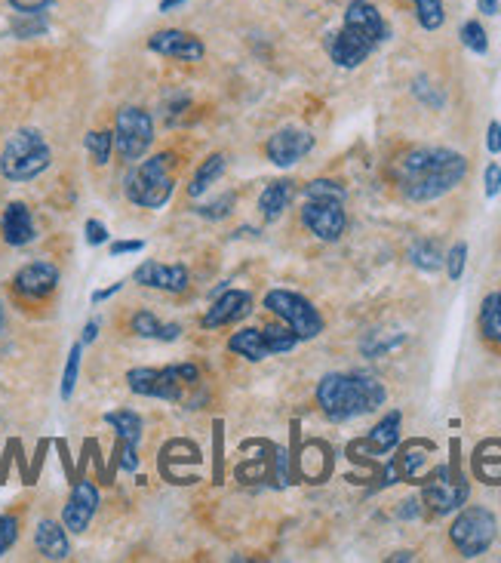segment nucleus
I'll use <instances>...</instances> for the list:
<instances>
[{
  "mask_svg": "<svg viewBox=\"0 0 501 563\" xmlns=\"http://www.w3.org/2000/svg\"><path fill=\"white\" fill-rule=\"evenodd\" d=\"M465 176L468 160L452 148H412L394 167L397 188L412 204H431V200L449 194Z\"/></svg>",
  "mask_w": 501,
  "mask_h": 563,
  "instance_id": "1",
  "label": "nucleus"
},
{
  "mask_svg": "<svg viewBox=\"0 0 501 563\" xmlns=\"http://www.w3.org/2000/svg\"><path fill=\"white\" fill-rule=\"evenodd\" d=\"M385 385L366 373H329L317 385V404L329 422H351L385 404Z\"/></svg>",
  "mask_w": 501,
  "mask_h": 563,
  "instance_id": "2",
  "label": "nucleus"
},
{
  "mask_svg": "<svg viewBox=\"0 0 501 563\" xmlns=\"http://www.w3.org/2000/svg\"><path fill=\"white\" fill-rule=\"evenodd\" d=\"M176 191V154H154L148 160H136L133 170L123 179V194L130 204L142 210H160L170 204Z\"/></svg>",
  "mask_w": 501,
  "mask_h": 563,
  "instance_id": "3",
  "label": "nucleus"
},
{
  "mask_svg": "<svg viewBox=\"0 0 501 563\" xmlns=\"http://www.w3.org/2000/svg\"><path fill=\"white\" fill-rule=\"evenodd\" d=\"M53 164V151L40 130H16L4 151H0V176L10 182H31L47 173Z\"/></svg>",
  "mask_w": 501,
  "mask_h": 563,
  "instance_id": "4",
  "label": "nucleus"
},
{
  "mask_svg": "<svg viewBox=\"0 0 501 563\" xmlns=\"http://www.w3.org/2000/svg\"><path fill=\"white\" fill-rule=\"evenodd\" d=\"M130 391L154 400H182L191 388L200 385V367L197 364H170L163 370L139 367L127 373Z\"/></svg>",
  "mask_w": 501,
  "mask_h": 563,
  "instance_id": "5",
  "label": "nucleus"
},
{
  "mask_svg": "<svg viewBox=\"0 0 501 563\" xmlns=\"http://www.w3.org/2000/svg\"><path fill=\"white\" fill-rule=\"evenodd\" d=\"M265 308L280 317V324H286L292 333L299 336V342L317 339L323 333V317L320 311L299 293H289V290H271L265 296Z\"/></svg>",
  "mask_w": 501,
  "mask_h": 563,
  "instance_id": "6",
  "label": "nucleus"
},
{
  "mask_svg": "<svg viewBox=\"0 0 501 563\" xmlns=\"http://www.w3.org/2000/svg\"><path fill=\"white\" fill-rule=\"evenodd\" d=\"M154 142V120L148 111L136 108V105H127L120 108L117 117H114V148L123 160H130V164H136V160H142L148 154Z\"/></svg>",
  "mask_w": 501,
  "mask_h": 563,
  "instance_id": "7",
  "label": "nucleus"
},
{
  "mask_svg": "<svg viewBox=\"0 0 501 563\" xmlns=\"http://www.w3.org/2000/svg\"><path fill=\"white\" fill-rule=\"evenodd\" d=\"M449 539L462 557H480L489 551L495 539V517L486 508H465L452 520Z\"/></svg>",
  "mask_w": 501,
  "mask_h": 563,
  "instance_id": "8",
  "label": "nucleus"
},
{
  "mask_svg": "<svg viewBox=\"0 0 501 563\" xmlns=\"http://www.w3.org/2000/svg\"><path fill=\"white\" fill-rule=\"evenodd\" d=\"M468 502V480L458 474V468H437L431 484H425V505L434 514H449Z\"/></svg>",
  "mask_w": 501,
  "mask_h": 563,
  "instance_id": "9",
  "label": "nucleus"
},
{
  "mask_svg": "<svg viewBox=\"0 0 501 563\" xmlns=\"http://www.w3.org/2000/svg\"><path fill=\"white\" fill-rule=\"evenodd\" d=\"M302 225L332 244V240H339L348 228V216H345V204H336V200H308L302 207Z\"/></svg>",
  "mask_w": 501,
  "mask_h": 563,
  "instance_id": "10",
  "label": "nucleus"
},
{
  "mask_svg": "<svg viewBox=\"0 0 501 563\" xmlns=\"http://www.w3.org/2000/svg\"><path fill=\"white\" fill-rule=\"evenodd\" d=\"M99 511V490L93 480L80 477L74 480V490H71V499L65 502V511H62V524L65 530L71 533H87L93 517Z\"/></svg>",
  "mask_w": 501,
  "mask_h": 563,
  "instance_id": "11",
  "label": "nucleus"
},
{
  "mask_svg": "<svg viewBox=\"0 0 501 563\" xmlns=\"http://www.w3.org/2000/svg\"><path fill=\"white\" fill-rule=\"evenodd\" d=\"M59 277L62 274H59V268L53 262H31V265H25V268L16 271L13 290L22 299H28V302H44V299H50L56 293Z\"/></svg>",
  "mask_w": 501,
  "mask_h": 563,
  "instance_id": "12",
  "label": "nucleus"
},
{
  "mask_svg": "<svg viewBox=\"0 0 501 563\" xmlns=\"http://www.w3.org/2000/svg\"><path fill=\"white\" fill-rule=\"evenodd\" d=\"M311 148H314V136L296 127H286L265 142V154L274 167H296L302 157L311 154Z\"/></svg>",
  "mask_w": 501,
  "mask_h": 563,
  "instance_id": "13",
  "label": "nucleus"
},
{
  "mask_svg": "<svg viewBox=\"0 0 501 563\" xmlns=\"http://www.w3.org/2000/svg\"><path fill=\"white\" fill-rule=\"evenodd\" d=\"M148 50L166 59H182V62H200L203 59V44L200 37L179 31V28H163L148 37Z\"/></svg>",
  "mask_w": 501,
  "mask_h": 563,
  "instance_id": "14",
  "label": "nucleus"
},
{
  "mask_svg": "<svg viewBox=\"0 0 501 563\" xmlns=\"http://www.w3.org/2000/svg\"><path fill=\"white\" fill-rule=\"evenodd\" d=\"M133 280L142 287H151V290H163V293H185L188 284H191V274L185 265H163V262H142L136 271H133Z\"/></svg>",
  "mask_w": 501,
  "mask_h": 563,
  "instance_id": "15",
  "label": "nucleus"
},
{
  "mask_svg": "<svg viewBox=\"0 0 501 563\" xmlns=\"http://www.w3.org/2000/svg\"><path fill=\"white\" fill-rule=\"evenodd\" d=\"M249 311H253V296L243 293V290H228L222 293L213 308L200 317V327L203 330H219V327H231L237 320H243Z\"/></svg>",
  "mask_w": 501,
  "mask_h": 563,
  "instance_id": "16",
  "label": "nucleus"
},
{
  "mask_svg": "<svg viewBox=\"0 0 501 563\" xmlns=\"http://www.w3.org/2000/svg\"><path fill=\"white\" fill-rule=\"evenodd\" d=\"M345 28L360 34L366 44H372V47H379L382 40L388 37V25H385L382 13L375 10L369 0H351L348 10H345Z\"/></svg>",
  "mask_w": 501,
  "mask_h": 563,
  "instance_id": "17",
  "label": "nucleus"
},
{
  "mask_svg": "<svg viewBox=\"0 0 501 563\" xmlns=\"http://www.w3.org/2000/svg\"><path fill=\"white\" fill-rule=\"evenodd\" d=\"M326 50H329V59L336 62L339 68H357V65H363V62L369 59V53H372L375 47L366 44L360 34H354L351 28L342 25V31L329 34Z\"/></svg>",
  "mask_w": 501,
  "mask_h": 563,
  "instance_id": "18",
  "label": "nucleus"
},
{
  "mask_svg": "<svg viewBox=\"0 0 501 563\" xmlns=\"http://www.w3.org/2000/svg\"><path fill=\"white\" fill-rule=\"evenodd\" d=\"M0 234L10 247H28L31 240L37 237V225H34V216L25 204H7L4 216H0Z\"/></svg>",
  "mask_w": 501,
  "mask_h": 563,
  "instance_id": "19",
  "label": "nucleus"
},
{
  "mask_svg": "<svg viewBox=\"0 0 501 563\" xmlns=\"http://www.w3.org/2000/svg\"><path fill=\"white\" fill-rule=\"evenodd\" d=\"M34 545L47 560H65L71 554L65 524H56V520H40L37 530H34Z\"/></svg>",
  "mask_w": 501,
  "mask_h": 563,
  "instance_id": "20",
  "label": "nucleus"
},
{
  "mask_svg": "<svg viewBox=\"0 0 501 563\" xmlns=\"http://www.w3.org/2000/svg\"><path fill=\"white\" fill-rule=\"evenodd\" d=\"M197 465L200 462V450L188 440H170L160 450V474L170 480V484H179V465Z\"/></svg>",
  "mask_w": 501,
  "mask_h": 563,
  "instance_id": "21",
  "label": "nucleus"
},
{
  "mask_svg": "<svg viewBox=\"0 0 501 563\" xmlns=\"http://www.w3.org/2000/svg\"><path fill=\"white\" fill-rule=\"evenodd\" d=\"M292 194H296V185H292L289 179L271 182V185L262 191V197H259V213H262V219H265V222H277V219L283 216V210L289 207Z\"/></svg>",
  "mask_w": 501,
  "mask_h": 563,
  "instance_id": "22",
  "label": "nucleus"
},
{
  "mask_svg": "<svg viewBox=\"0 0 501 563\" xmlns=\"http://www.w3.org/2000/svg\"><path fill=\"white\" fill-rule=\"evenodd\" d=\"M130 330L142 339H157V342H176L182 336L179 324H160L151 311H136L130 317Z\"/></svg>",
  "mask_w": 501,
  "mask_h": 563,
  "instance_id": "23",
  "label": "nucleus"
},
{
  "mask_svg": "<svg viewBox=\"0 0 501 563\" xmlns=\"http://www.w3.org/2000/svg\"><path fill=\"white\" fill-rule=\"evenodd\" d=\"M228 348H231L237 357H246L249 364H259V360H268V357H271V351H268V345H265V336H262V330H256V327L237 330V333L231 336Z\"/></svg>",
  "mask_w": 501,
  "mask_h": 563,
  "instance_id": "24",
  "label": "nucleus"
},
{
  "mask_svg": "<svg viewBox=\"0 0 501 563\" xmlns=\"http://www.w3.org/2000/svg\"><path fill=\"white\" fill-rule=\"evenodd\" d=\"M400 413L394 410V413H388L379 425H375L372 431H369V437H366V447L372 450V453H391L394 447H397V440H400Z\"/></svg>",
  "mask_w": 501,
  "mask_h": 563,
  "instance_id": "25",
  "label": "nucleus"
},
{
  "mask_svg": "<svg viewBox=\"0 0 501 563\" xmlns=\"http://www.w3.org/2000/svg\"><path fill=\"white\" fill-rule=\"evenodd\" d=\"M105 422L114 428L120 444H127V447H139L142 444V419H139V413L114 410V413H105Z\"/></svg>",
  "mask_w": 501,
  "mask_h": 563,
  "instance_id": "26",
  "label": "nucleus"
},
{
  "mask_svg": "<svg viewBox=\"0 0 501 563\" xmlns=\"http://www.w3.org/2000/svg\"><path fill=\"white\" fill-rule=\"evenodd\" d=\"M222 173H225V154H210L194 173V179L188 182V197H203L222 179Z\"/></svg>",
  "mask_w": 501,
  "mask_h": 563,
  "instance_id": "27",
  "label": "nucleus"
},
{
  "mask_svg": "<svg viewBox=\"0 0 501 563\" xmlns=\"http://www.w3.org/2000/svg\"><path fill=\"white\" fill-rule=\"evenodd\" d=\"M474 471L486 484H501V440H486V444L477 447Z\"/></svg>",
  "mask_w": 501,
  "mask_h": 563,
  "instance_id": "28",
  "label": "nucleus"
},
{
  "mask_svg": "<svg viewBox=\"0 0 501 563\" xmlns=\"http://www.w3.org/2000/svg\"><path fill=\"white\" fill-rule=\"evenodd\" d=\"M480 333L492 345H501V290L489 293L480 305Z\"/></svg>",
  "mask_w": 501,
  "mask_h": 563,
  "instance_id": "29",
  "label": "nucleus"
},
{
  "mask_svg": "<svg viewBox=\"0 0 501 563\" xmlns=\"http://www.w3.org/2000/svg\"><path fill=\"white\" fill-rule=\"evenodd\" d=\"M409 262H412L415 268H422V271H440L443 262H446V256H443V250H440L437 240L422 237V240H415V244L409 247Z\"/></svg>",
  "mask_w": 501,
  "mask_h": 563,
  "instance_id": "30",
  "label": "nucleus"
},
{
  "mask_svg": "<svg viewBox=\"0 0 501 563\" xmlns=\"http://www.w3.org/2000/svg\"><path fill=\"white\" fill-rule=\"evenodd\" d=\"M262 336H265V345H268L271 354H286L299 345V336L292 333L286 324H268V327H262Z\"/></svg>",
  "mask_w": 501,
  "mask_h": 563,
  "instance_id": "31",
  "label": "nucleus"
},
{
  "mask_svg": "<svg viewBox=\"0 0 501 563\" xmlns=\"http://www.w3.org/2000/svg\"><path fill=\"white\" fill-rule=\"evenodd\" d=\"M415 7V19L425 31H437L446 22V10H443V0H412Z\"/></svg>",
  "mask_w": 501,
  "mask_h": 563,
  "instance_id": "32",
  "label": "nucleus"
},
{
  "mask_svg": "<svg viewBox=\"0 0 501 563\" xmlns=\"http://www.w3.org/2000/svg\"><path fill=\"white\" fill-rule=\"evenodd\" d=\"M305 197L308 200H336V204H345V185H339L336 179H314L308 188H305Z\"/></svg>",
  "mask_w": 501,
  "mask_h": 563,
  "instance_id": "33",
  "label": "nucleus"
},
{
  "mask_svg": "<svg viewBox=\"0 0 501 563\" xmlns=\"http://www.w3.org/2000/svg\"><path fill=\"white\" fill-rule=\"evenodd\" d=\"M47 28H50V25H47L44 13H19V16L13 19V34L22 37V40L47 34Z\"/></svg>",
  "mask_w": 501,
  "mask_h": 563,
  "instance_id": "34",
  "label": "nucleus"
},
{
  "mask_svg": "<svg viewBox=\"0 0 501 563\" xmlns=\"http://www.w3.org/2000/svg\"><path fill=\"white\" fill-rule=\"evenodd\" d=\"M83 145H87V151L93 154V160L102 167L108 164L111 157V148H114V133H105V130H96V133H87V139H83Z\"/></svg>",
  "mask_w": 501,
  "mask_h": 563,
  "instance_id": "35",
  "label": "nucleus"
},
{
  "mask_svg": "<svg viewBox=\"0 0 501 563\" xmlns=\"http://www.w3.org/2000/svg\"><path fill=\"white\" fill-rule=\"evenodd\" d=\"M425 453H431V444H412V447H406L403 456H400V471L406 477H415V474H419V468L428 462Z\"/></svg>",
  "mask_w": 501,
  "mask_h": 563,
  "instance_id": "36",
  "label": "nucleus"
},
{
  "mask_svg": "<svg viewBox=\"0 0 501 563\" xmlns=\"http://www.w3.org/2000/svg\"><path fill=\"white\" fill-rule=\"evenodd\" d=\"M458 37H462V44H465L471 53H477V56H483V53L489 50V40H486V31H483L480 22H465L462 31H458Z\"/></svg>",
  "mask_w": 501,
  "mask_h": 563,
  "instance_id": "37",
  "label": "nucleus"
},
{
  "mask_svg": "<svg viewBox=\"0 0 501 563\" xmlns=\"http://www.w3.org/2000/svg\"><path fill=\"white\" fill-rule=\"evenodd\" d=\"M234 204H237V197H234V194L228 191V194L216 197V200H213V204H203V207H197V213H200L203 219H213V222H219V219L231 216Z\"/></svg>",
  "mask_w": 501,
  "mask_h": 563,
  "instance_id": "38",
  "label": "nucleus"
},
{
  "mask_svg": "<svg viewBox=\"0 0 501 563\" xmlns=\"http://www.w3.org/2000/svg\"><path fill=\"white\" fill-rule=\"evenodd\" d=\"M80 354H83V342H77L68 354V364H65V376H62V397L68 400L74 394L77 385V373H80Z\"/></svg>",
  "mask_w": 501,
  "mask_h": 563,
  "instance_id": "39",
  "label": "nucleus"
},
{
  "mask_svg": "<svg viewBox=\"0 0 501 563\" xmlns=\"http://www.w3.org/2000/svg\"><path fill=\"white\" fill-rule=\"evenodd\" d=\"M19 539V520L13 514H0V557H4Z\"/></svg>",
  "mask_w": 501,
  "mask_h": 563,
  "instance_id": "40",
  "label": "nucleus"
},
{
  "mask_svg": "<svg viewBox=\"0 0 501 563\" xmlns=\"http://www.w3.org/2000/svg\"><path fill=\"white\" fill-rule=\"evenodd\" d=\"M465 262H468V244H455L446 256V271H449V280H462L465 274Z\"/></svg>",
  "mask_w": 501,
  "mask_h": 563,
  "instance_id": "41",
  "label": "nucleus"
},
{
  "mask_svg": "<svg viewBox=\"0 0 501 563\" xmlns=\"http://www.w3.org/2000/svg\"><path fill=\"white\" fill-rule=\"evenodd\" d=\"M83 234H87V244L90 247H102L105 240H108V228L102 222H96V219H90L87 225H83Z\"/></svg>",
  "mask_w": 501,
  "mask_h": 563,
  "instance_id": "42",
  "label": "nucleus"
},
{
  "mask_svg": "<svg viewBox=\"0 0 501 563\" xmlns=\"http://www.w3.org/2000/svg\"><path fill=\"white\" fill-rule=\"evenodd\" d=\"M483 185H486V197H498V191H501V167H498V164H489V167H486Z\"/></svg>",
  "mask_w": 501,
  "mask_h": 563,
  "instance_id": "43",
  "label": "nucleus"
},
{
  "mask_svg": "<svg viewBox=\"0 0 501 563\" xmlns=\"http://www.w3.org/2000/svg\"><path fill=\"white\" fill-rule=\"evenodd\" d=\"M50 4H53V0H10V7L16 13H44Z\"/></svg>",
  "mask_w": 501,
  "mask_h": 563,
  "instance_id": "44",
  "label": "nucleus"
},
{
  "mask_svg": "<svg viewBox=\"0 0 501 563\" xmlns=\"http://www.w3.org/2000/svg\"><path fill=\"white\" fill-rule=\"evenodd\" d=\"M145 240H114L111 244V256H127V253H142Z\"/></svg>",
  "mask_w": 501,
  "mask_h": 563,
  "instance_id": "45",
  "label": "nucleus"
},
{
  "mask_svg": "<svg viewBox=\"0 0 501 563\" xmlns=\"http://www.w3.org/2000/svg\"><path fill=\"white\" fill-rule=\"evenodd\" d=\"M486 148L492 154H501V124H498V120H492L489 130H486Z\"/></svg>",
  "mask_w": 501,
  "mask_h": 563,
  "instance_id": "46",
  "label": "nucleus"
},
{
  "mask_svg": "<svg viewBox=\"0 0 501 563\" xmlns=\"http://www.w3.org/2000/svg\"><path fill=\"white\" fill-rule=\"evenodd\" d=\"M96 336H99V320H90V324L83 327V336H80V342H83V345H90V342H96Z\"/></svg>",
  "mask_w": 501,
  "mask_h": 563,
  "instance_id": "47",
  "label": "nucleus"
},
{
  "mask_svg": "<svg viewBox=\"0 0 501 563\" xmlns=\"http://www.w3.org/2000/svg\"><path fill=\"white\" fill-rule=\"evenodd\" d=\"M477 7H480L483 16H495L498 7H501V0H477Z\"/></svg>",
  "mask_w": 501,
  "mask_h": 563,
  "instance_id": "48",
  "label": "nucleus"
},
{
  "mask_svg": "<svg viewBox=\"0 0 501 563\" xmlns=\"http://www.w3.org/2000/svg\"><path fill=\"white\" fill-rule=\"evenodd\" d=\"M120 287H123V284H111L108 290H99V293H93V302L99 305V302H105V299H111L114 293H120Z\"/></svg>",
  "mask_w": 501,
  "mask_h": 563,
  "instance_id": "49",
  "label": "nucleus"
},
{
  "mask_svg": "<svg viewBox=\"0 0 501 563\" xmlns=\"http://www.w3.org/2000/svg\"><path fill=\"white\" fill-rule=\"evenodd\" d=\"M182 4H185V0H160V13H170V10H176Z\"/></svg>",
  "mask_w": 501,
  "mask_h": 563,
  "instance_id": "50",
  "label": "nucleus"
},
{
  "mask_svg": "<svg viewBox=\"0 0 501 563\" xmlns=\"http://www.w3.org/2000/svg\"><path fill=\"white\" fill-rule=\"evenodd\" d=\"M391 560H412V551H397Z\"/></svg>",
  "mask_w": 501,
  "mask_h": 563,
  "instance_id": "51",
  "label": "nucleus"
},
{
  "mask_svg": "<svg viewBox=\"0 0 501 563\" xmlns=\"http://www.w3.org/2000/svg\"><path fill=\"white\" fill-rule=\"evenodd\" d=\"M0 330H4V305H0Z\"/></svg>",
  "mask_w": 501,
  "mask_h": 563,
  "instance_id": "52",
  "label": "nucleus"
}]
</instances>
